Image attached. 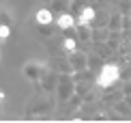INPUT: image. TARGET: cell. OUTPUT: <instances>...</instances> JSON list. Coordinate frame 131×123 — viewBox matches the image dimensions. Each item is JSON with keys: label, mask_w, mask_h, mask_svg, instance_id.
I'll return each mask as SVG.
<instances>
[{"label": "cell", "mask_w": 131, "mask_h": 123, "mask_svg": "<svg viewBox=\"0 0 131 123\" xmlns=\"http://www.w3.org/2000/svg\"><path fill=\"white\" fill-rule=\"evenodd\" d=\"M121 80V65L116 63H105L97 71V78H95V84L103 89V91H110V89L116 86V82Z\"/></svg>", "instance_id": "cell-1"}, {"label": "cell", "mask_w": 131, "mask_h": 123, "mask_svg": "<svg viewBox=\"0 0 131 123\" xmlns=\"http://www.w3.org/2000/svg\"><path fill=\"white\" fill-rule=\"evenodd\" d=\"M75 86H78V80L73 78V74H60V80H58V86H56L58 102L69 104V99L75 95Z\"/></svg>", "instance_id": "cell-2"}, {"label": "cell", "mask_w": 131, "mask_h": 123, "mask_svg": "<svg viewBox=\"0 0 131 123\" xmlns=\"http://www.w3.org/2000/svg\"><path fill=\"white\" fill-rule=\"evenodd\" d=\"M21 71H24V78L28 82H39L43 71H45V63L43 60H28V63L21 67Z\"/></svg>", "instance_id": "cell-3"}, {"label": "cell", "mask_w": 131, "mask_h": 123, "mask_svg": "<svg viewBox=\"0 0 131 123\" xmlns=\"http://www.w3.org/2000/svg\"><path fill=\"white\" fill-rule=\"evenodd\" d=\"M67 56H69V63H71L73 74H75V71L88 69V54H86L84 50H73V52H69Z\"/></svg>", "instance_id": "cell-4"}, {"label": "cell", "mask_w": 131, "mask_h": 123, "mask_svg": "<svg viewBox=\"0 0 131 123\" xmlns=\"http://www.w3.org/2000/svg\"><path fill=\"white\" fill-rule=\"evenodd\" d=\"M58 80H60V74L56 69H45L43 76H41V80H39V84H41V89L45 93H52V91H56Z\"/></svg>", "instance_id": "cell-5"}, {"label": "cell", "mask_w": 131, "mask_h": 123, "mask_svg": "<svg viewBox=\"0 0 131 123\" xmlns=\"http://www.w3.org/2000/svg\"><path fill=\"white\" fill-rule=\"evenodd\" d=\"M125 26H127V15H125L123 11H114V13H110V22H107L110 32H123Z\"/></svg>", "instance_id": "cell-6"}, {"label": "cell", "mask_w": 131, "mask_h": 123, "mask_svg": "<svg viewBox=\"0 0 131 123\" xmlns=\"http://www.w3.org/2000/svg\"><path fill=\"white\" fill-rule=\"evenodd\" d=\"M56 26L60 30H75V26H78V17H75L71 11H67V13H60V15H56Z\"/></svg>", "instance_id": "cell-7"}, {"label": "cell", "mask_w": 131, "mask_h": 123, "mask_svg": "<svg viewBox=\"0 0 131 123\" xmlns=\"http://www.w3.org/2000/svg\"><path fill=\"white\" fill-rule=\"evenodd\" d=\"M50 110H52V104L47 102V99H37V102L28 108V115L30 117L35 115V119H41V117H45Z\"/></svg>", "instance_id": "cell-8"}, {"label": "cell", "mask_w": 131, "mask_h": 123, "mask_svg": "<svg viewBox=\"0 0 131 123\" xmlns=\"http://www.w3.org/2000/svg\"><path fill=\"white\" fill-rule=\"evenodd\" d=\"M52 69H56L58 74H73L67 54H64V56H54V58H52Z\"/></svg>", "instance_id": "cell-9"}, {"label": "cell", "mask_w": 131, "mask_h": 123, "mask_svg": "<svg viewBox=\"0 0 131 123\" xmlns=\"http://www.w3.org/2000/svg\"><path fill=\"white\" fill-rule=\"evenodd\" d=\"M54 15H56V13H54L52 9L43 7V9H39V11L35 13V22H37L39 26H45V24H54V22H56V20H54Z\"/></svg>", "instance_id": "cell-10"}, {"label": "cell", "mask_w": 131, "mask_h": 123, "mask_svg": "<svg viewBox=\"0 0 131 123\" xmlns=\"http://www.w3.org/2000/svg\"><path fill=\"white\" fill-rule=\"evenodd\" d=\"M75 30H67L64 32V39H62V50H64V54H69V52H73V50H78V35H73Z\"/></svg>", "instance_id": "cell-11"}, {"label": "cell", "mask_w": 131, "mask_h": 123, "mask_svg": "<svg viewBox=\"0 0 131 123\" xmlns=\"http://www.w3.org/2000/svg\"><path fill=\"white\" fill-rule=\"evenodd\" d=\"M95 15H97V11L88 4V7H84L78 15H75V17H78V24H88V26H92V22H95Z\"/></svg>", "instance_id": "cell-12"}, {"label": "cell", "mask_w": 131, "mask_h": 123, "mask_svg": "<svg viewBox=\"0 0 131 123\" xmlns=\"http://www.w3.org/2000/svg\"><path fill=\"white\" fill-rule=\"evenodd\" d=\"M50 9H52L56 15L67 13V11H71V0H52V2H50Z\"/></svg>", "instance_id": "cell-13"}, {"label": "cell", "mask_w": 131, "mask_h": 123, "mask_svg": "<svg viewBox=\"0 0 131 123\" xmlns=\"http://www.w3.org/2000/svg\"><path fill=\"white\" fill-rule=\"evenodd\" d=\"M75 32H78L80 41H92V26L88 24H78L75 26Z\"/></svg>", "instance_id": "cell-14"}, {"label": "cell", "mask_w": 131, "mask_h": 123, "mask_svg": "<svg viewBox=\"0 0 131 123\" xmlns=\"http://www.w3.org/2000/svg\"><path fill=\"white\" fill-rule=\"evenodd\" d=\"M103 65H105V63H103V56H101V54H97V52H90V54H88V69H90V71H99Z\"/></svg>", "instance_id": "cell-15"}, {"label": "cell", "mask_w": 131, "mask_h": 123, "mask_svg": "<svg viewBox=\"0 0 131 123\" xmlns=\"http://www.w3.org/2000/svg\"><path fill=\"white\" fill-rule=\"evenodd\" d=\"M84 102H86V99L82 97L80 93H75L73 97L69 99V108H71V110H78V108H82V106H84Z\"/></svg>", "instance_id": "cell-16"}, {"label": "cell", "mask_w": 131, "mask_h": 123, "mask_svg": "<svg viewBox=\"0 0 131 123\" xmlns=\"http://www.w3.org/2000/svg\"><path fill=\"white\" fill-rule=\"evenodd\" d=\"M84 7H88V0H71V13L78 15Z\"/></svg>", "instance_id": "cell-17"}, {"label": "cell", "mask_w": 131, "mask_h": 123, "mask_svg": "<svg viewBox=\"0 0 131 123\" xmlns=\"http://www.w3.org/2000/svg\"><path fill=\"white\" fill-rule=\"evenodd\" d=\"M121 80L123 82H131V63L121 67Z\"/></svg>", "instance_id": "cell-18"}, {"label": "cell", "mask_w": 131, "mask_h": 123, "mask_svg": "<svg viewBox=\"0 0 131 123\" xmlns=\"http://www.w3.org/2000/svg\"><path fill=\"white\" fill-rule=\"evenodd\" d=\"M9 35H11V26H9V24H2V26H0V39H2V41H7Z\"/></svg>", "instance_id": "cell-19"}, {"label": "cell", "mask_w": 131, "mask_h": 123, "mask_svg": "<svg viewBox=\"0 0 131 123\" xmlns=\"http://www.w3.org/2000/svg\"><path fill=\"white\" fill-rule=\"evenodd\" d=\"M0 15H2V24H9V26H11V17H9V13H7V11H2Z\"/></svg>", "instance_id": "cell-20"}, {"label": "cell", "mask_w": 131, "mask_h": 123, "mask_svg": "<svg viewBox=\"0 0 131 123\" xmlns=\"http://www.w3.org/2000/svg\"><path fill=\"white\" fill-rule=\"evenodd\" d=\"M127 17H129V20H131V9H129V13H127Z\"/></svg>", "instance_id": "cell-21"}, {"label": "cell", "mask_w": 131, "mask_h": 123, "mask_svg": "<svg viewBox=\"0 0 131 123\" xmlns=\"http://www.w3.org/2000/svg\"><path fill=\"white\" fill-rule=\"evenodd\" d=\"M45 2H52V0H45Z\"/></svg>", "instance_id": "cell-22"}]
</instances>
